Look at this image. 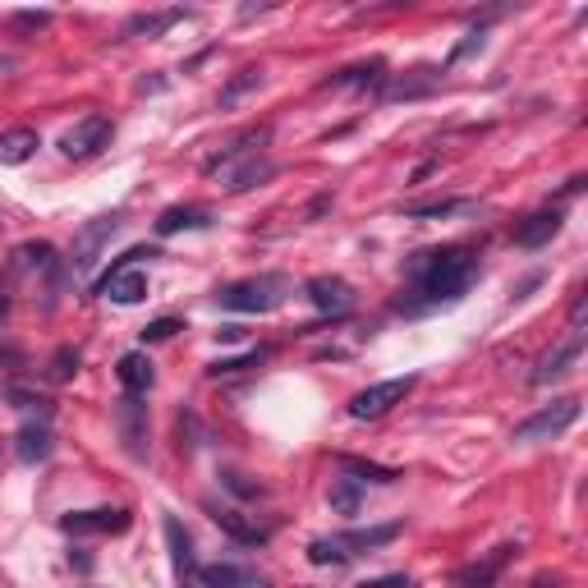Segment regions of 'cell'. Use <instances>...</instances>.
Wrapping results in <instances>:
<instances>
[{
  "instance_id": "cell-1",
  "label": "cell",
  "mask_w": 588,
  "mask_h": 588,
  "mask_svg": "<svg viewBox=\"0 0 588 588\" xmlns=\"http://www.w3.org/2000/svg\"><path fill=\"white\" fill-rule=\"evenodd\" d=\"M478 258L469 253L464 244H446V248H427V253H414L405 263V299L396 304L400 312H433V308H446V304H460L469 285L478 281Z\"/></svg>"
},
{
  "instance_id": "cell-2",
  "label": "cell",
  "mask_w": 588,
  "mask_h": 588,
  "mask_svg": "<svg viewBox=\"0 0 588 588\" xmlns=\"http://www.w3.org/2000/svg\"><path fill=\"white\" fill-rule=\"evenodd\" d=\"M267 139H271L267 129L244 133V139H240V143H230L221 156H212V162H207V175L226 170V189H230V193H244V189H253V184L271 180V175H277V162H267V156H263V143H267Z\"/></svg>"
},
{
  "instance_id": "cell-3",
  "label": "cell",
  "mask_w": 588,
  "mask_h": 588,
  "mask_svg": "<svg viewBox=\"0 0 588 588\" xmlns=\"http://www.w3.org/2000/svg\"><path fill=\"white\" fill-rule=\"evenodd\" d=\"M285 294H290V277H281V271H263V277L221 285L217 290V304L226 312H271V308L285 304Z\"/></svg>"
},
{
  "instance_id": "cell-4",
  "label": "cell",
  "mask_w": 588,
  "mask_h": 588,
  "mask_svg": "<svg viewBox=\"0 0 588 588\" xmlns=\"http://www.w3.org/2000/svg\"><path fill=\"white\" fill-rule=\"evenodd\" d=\"M405 524H378V528H349V534H336V538H318L308 542V561L312 565H345L349 557L359 552H372V547H386L391 538H400Z\"/></svg>"
},
{
  "instance_id": "cell-5",
  "label": "cell",
  "mask_w": 588,
  "mask_h": 588,
  "mask_svg": "<svg viewBox=\"0 0 588 588\" xmlns=\"http://www.w3.org/2000/svg\"><path fill=\"white\" fill-rule=\"evenodd\" d=\"M575 423H579V400H575V396H561V400H552V405H542L538 414H528L524 423H515L511 442H520V446L557 442L561 433H571Z\"/></svg>"
},
{
  "instance_id": "cell-6",
  "label": "cell",
  "mask_w": 588,
  "mask_h": 588,
  "mask_svg": "<svg viewBox=\"0 0 588 588\" xmlns=\"http://www.w3.org/2000/svg\"><path fill=\"white\" fill-rule=\"evenodd\" d=\"M414 386H419L414 372H405V378H391V382H372V386L359 391L355 400H349V419H359V423L382 419V414H391V409H396Z\"/></svg>"
},
{
  "instance_id": "cell-7",
  "label": "cell",
  "mask_w": 588,
  "mask_h": 588,
  "mask_svg": "<svg viewBox=\"0 0 588 588\" xmlns=\"http://www.w3.org/2000/svg\"><path fill=\"white\" fill-rule=\"evenodd\" d=\"M133 258H152V248H133L125 253V263L111 267L106 281H97V294L111 304H143L148 299V271L133 267Z\"/></svg>"
},
{
  "instance_id": "cell-8",
  "label": "cell",
  "mask_w": 588,
  "mask_h": 588,
  "mask_svg": "<svg viewBox=\"0 0 588 588\" xmlns=\"http://www.w3.org/2000/svg\"><path fill=\"white\" fill-rule=\"evenodd\" d=\"M125 230V217L120 212H111V217H92L84 230L74 234V271H92L97 263H102V253H106V244L115 240V234Z\"/></svg>"
},
{
  "instance_id": "cell-9",
  "label": "cell",
  "mask_w": 588,
  "mask_h": 588,
  "mask_svg": "<svg viewBox=\"0 0 588 588\" xmlns=\"http://www.w3.org/2000/svg\"><path fill=\"white\" fill-rule=\"evenodd\" d=\"M111 133H115V125L106 120V115H84V120H74L65 129L61 152L69 156V162H92L97 152L111 148Z\"/></svg>"
},
{
  "instance_id": "cell-10",
  "label": "cell",
  "mask_w": 588,
  "mask_h": 588,
  "mask_svg": "<svg viewBox=\"0 0 588 588\" xmlns=\"http://www.w3.org/2000/svg\"><path fill=\"white\" fill-rule=\"evenodd\" d=\"M65 534L88 538V534H125L129 528V511L125 506H97V511H69L61 520Z\"/></svg>"
},
{
  "instance_id": "cell-11",
  "label": "cell",
  "mask_w": 588,
  "mask_h": 588,
  "mask_svg": "<svg viewBox=\"0 0 588 588\" xmlns=\"http://www.w3.org/2000/svg\"><path fill=\"white\" fill-rule=\"evenodd\" d=\"M515 552H520V542H501L497 552H487L483 561H474V565H464V571H456V588H497L501 571L511 565Z\"/></svg>"
},
{
  "instance_id": "cell-12",
  "label": "cell",
  "mask_w": 588,
  "mask_h": 588,
  "mask_svg": "<svg viewBox=\"0 0 588 588\" xmlns=\"http://www.w3.org/2000/svg\"><path fill=\"white\" fill-rule=\"evenodd\" d=\"M561 226H565V212L561 207H542V212H534V217H524L515 226V244L520 248H542V244L557 240Z\"/></svg>"
},
{
  "instance_id": "cell-13",
  "label": "cell",
  "mask_w": 588,
  "mask_h": 588,
  "mask_svg": "<svg viewBox=\"0 0 588 588\" xmlns=\"http://www.w3.org/2000/svg\"><path fill=\"white\" fill-rule=\"evenodd\" d=\"M584 345H588V331H575V336L571 341H565V345H557L552 349V355H547L538 368H534V378H528V382H534V386H547V382H557V378H565V372H571L575 363H579V355H584Z\"/></svg>"
},
{
  "instance_id": "cell-14",
  "label": "cell",
  "mask_w": 588,
  "mask_h": 588,
  "mask_svg": "<svg viewBox=\"0 0 588 588\" xmlns=\"http://www.w3.org/2000/svg\"><path fill=\"white\" fill-rule=\"evenodd\" d=\"M304 294L312 299V308H318V312H336V318L355 308V290H349V281H341V277H312L304 285Z\"/></svg>"
},
{
  "instance_id": "cell-15",
  "label": "cell",
  "mask_w": 588,
  "mask_h": 588,
  "mask_svg": "<svg viewBox=\"0 0 588 588\" xmlns=\"http://www.w3.org/2000/svg\"><path fill=\"white\" fill-rule=\"evenodd\" d=\"M442 84V69H409V74H391L382 97L386 102H414V97H427Z\"/></svg>"
},
{
  "instance_id": "cell-16",
  "label": "cell",
  "mask_w": 588,
  "mask_h": 588,
  "mask_svg": "<svg viewBox=\"0 0 588 588\" xmlns=\"http://www.w3.org/2000/svg\"><path fill=\"white\" fill-rule=\"evenodd\" d=\"M115 378H120V386H125V396H148L152 391V382H156V368H152V359L143 355V349H129V355L120 359V368H115Z\"/></svg>"
},
{
  "instance_id": "cell-17",
  "label": "cell",
  "mask_w": 588,
  "mask_h": 588,
  "mask_svg": "<svg viewBox=\"0 0 588 588\" xmlns=\"http://www.w3.org/2000/svg\"><path fill=\"white\" fill-rule=\"evenodd\" d=\"M18 446V460H24V464H42L47 456H51V450H55V437H51V423L47 419H37V423H24V427H18V437H14Z\"/></svg>"
},
{
  "instance_id": "cell-18",
  "label": "cell",
  "mask_w": 588,
  "mask_h": 588,
  "mask_svg": "<svg viewBox=\"0 0 588 588\" xmlns=\"http://www.w3.org/2000/svg\"><path fill=\"white\" fill-rule=\"evenodd\" d=\"M207 511H212V520H217V528H226L234 542H244V547L267 542V528L253 524V520H244L240 511H234V506H207Z\"/></svg>"
},
{
  "instance_id": "cell-19",
  "label": "cell",
  "mask_w": 588,
  "mask_h": 588,
  "mask_svg": "<svg viewBox=\"0 0 588 588\" xmlns=\"http://www.w3.org/2000/svg\"><path fill=\"white\" fill-rule=\"evenodd\" d=\"M386 65L382 61H368V65H355V69H341L336 78H327L322 88H355V92H382L386 88Z\"/></svg>"
},
{
  "instance_id": "cell-20",
  "label": "cell",
  "mask_w": 588,
  "mask_h": 588,
  "mask_svg": "<svg viewBox=\"0 0 588 588\" xmlns=\"http://www.w3.org/2000/svg\"><path fill=\"white\" fill-rule=\"evenodd\" d=\"M37 148H42V139H37V129H28V125L5 129V133H0V166H24Z\"/></svg>"
},
{
  "instance_id": "cell-21",
  "label": "cell",
  "mask_w": 588,
  "mask_h": 588,
  "mask_svg": "<svg viewBox=\"0 0 588 588\" xmlns=\"http://www.w3.org/2000/svg\"><path fill=\"white\" fill-rule=\"evenodd\" d=\"M120 433H125L129 456H133V460H143V456H148V450H143V437H148V414H143V405L133 400V396L120 405Z\"/></svg>"
},
{
  "instance_id": "cell-22",
  "label": "cell",
  "mask_w": 588,
  "mask_h": 588,
  "mask_svg": "<svg viewBox=\"0 0 588 588\" xmlns=\"http://www.w3.org/2000/svg\"><path fill=\"white\" fill-rule=\"evenodd\" d=\"M212 226V212L207 207H166L162 217H156V234H180V230H203Z\"/></svg>"
},
{
  "instance_id": "cell-23",
  "label": "cell",
  "mask_w": 588,
  "mask_h": 588,
  "mask_svg": "<svg viewBox=\"0 0 588 588\" xmlns=\"http://www.w3.org/2000/svg\"><path fill=\"white\" fill-rule=\"evenodd\" d=\"M193 10H156V14H133L129 24H125V37H162L166 28L175 24H184Z\"/></svg>"
},
{
  "instance_id": "cell-24",
  "label": "cell",
  "mask_w": 588,
  "mask_h": 588,
  "mask_svg": "<svg viewBox=\"0 0 588 588\" xmlns=\"http://www.w3.org/2000/svg\"><path fill=\"white\" fill-rule=\"evenodd\" d=\"M166 542H170V561H175V575L184 579V575L193 571V538L184 534V524L175 520V515L166 520Z\"/></svg>"
},
{
  "instance_id": "cell-25",
  "label": "cell",
  "mask_w": 588,
  "mask_h": 588,
  "mask_svg": "<svg viewBox=\"0 0 588 588\" xmlns=\"http://www.w3.org/2000/svg\"><path fill=\"white\" fill-rule=\"evenodd\" d=\"M341 474L355 478V483H396L400 469H386V464H372V460H355V456H341Z\"/></svg>"
},
{
  "instance_id": "cell-26",
  "label": "cell",
  "mask_w": 588,
  "mask_h": 588,
  "mask_svg": "<svg viewBox=\"0 0 588 588\" xmlns=\"http://www.w3.org/2000/svg\"><path fill=\"white\" fill-rule=\"evenodd\" d=\"M327 501H331V511L336 515H359V501H363V493H359V483L355 478H331V493H327Z\"/></svg>"
},
{
  "instance_id": "cell-27",
  "label": "cell",
  "mask_w": 588,
  "mask_h": 588,
  "mask_svg": "<svg viewBox=\"0 0 588 588\" xmlns=\"http://www.w3.org/2000/svg\"><path fill=\"white\" fill-rule=\"evenodd\" d=\"M267 84V74L263 69H240V74H234L230 78V84L221 88V111H230L234 102H240V97H248V92H258Z\"/></svg>"
},
{
  "instance_id": "cell-28",
  "label": "cell",
  "mask_w": 588,
  "mask_h": 588,
  "mask_svg": "<svg viewBox=\"0 0 588 588\" xmlns=\"http://www.w3.org/2000/svg\"><path fill=\"white\" fill-rule=\"evenodd\" d=\"M460 212H474V203H469V199H442V203H419V207H409V217H419V221H437V217H460Z\"/></svg>"
},
{
  "instance_id": "cell-29",
  "label": "cell",
  "mask_w": 588,
  "mask_h": 588,
  "mask_svg": "<svg viewBox=\"0 0 588 588\" xmlns=\"http://www.w3.org/2000/svg\"><path fill=\"white\" fill-rule=\"evenodd\" d=\"M199 579H203V588H234V579H240V565H230V561L203 565Z\"/></svg>"
},
{
  "instance_id": "cell-30",
  "label": "cell",
  "mask_w": 588,
  "mask_h": 588,
  "mask_svg": "<svg viewBox=\"0 0 588 588\" xmlns=\"http://www.w3.org/2000/svg\"><path fill=\"white\" fill-rule=\"evenodd\" d=\"M78 372V349H55V359H51V382H69Z\"/></svg>"
},
{
  "instance_id": "cell-31",
  "label": "cell",
  "mask_w": 588,
  "mask_h": 588,
  "mask_svg": "<svg viewBox=\"0 0 588 588\" xmlns=\"http://www.w3.org/2000/svg\"><path fill=\"white\" fill-rule=\"evenodd\" d=\"M175 331H184L180 322H175V318H156V322H148L143 327V345H156V341H170L175 336Z\"/></svg>"
},
{
  "instance_id": "cell-32",
  "label": "cell",
  "mask_w": 588,
  "mask_h": 588,
  "mask_svg": "<svg viewBox=\"0 0 588 588\" xmlns=\"http://www.w3.org/2000/svg\"><path fill=\"white\" fill-rule=\"evenodd\" d=\"M469 51H483V28H478V33H469V37H464V42H460L456 51H450V61L442 65V74H446L450 65H460V61H464V55H469Z\"/></svg>"
},
{
  "instance_id": "cell-33",
  "label": "cell",
  "mask_w": 588,
  "mask_h": 588,
  "mask_svg": "<svg viewBox=\"0 0 588 588\" xmlns=\"http://www.w3.org/2000/svg\"><path fill=\"white\" fill-rule=\"evenodd\" d=\"M248 363H263V349H248L244 359H226V363H212V372H217V378H221V372H240V368H248Z\"/></svg>"
},
{
  "instance_id": "cell-34",
  "label": "cell",
  "mask_w": 588,
  "mask_h": 588,
  "mask_svg": "<svg viewBox=\"0 0 588 588\" xmlns=\"http://www.w3.org/2000/svg\"><path fill=\"white\" fill-rule=\"evenodd\" d=\"M221 483L230 487V493H240V497H263V487L258 483H244V474H221Z\"/></svg>"
},
{
  "instance_id": "cell-35",
  "label": "cell",
  "mask_w": 588,
  "mask_h": 588,
  "mask_svg": "<svg viewBox=\"0 0 588 588\" xmlns=\"http://www.w3.org/2000/svg\"><path fill=\"white\" fill-rule=\"evenodd\" d=\"M14 24H18V28H47L51 14H47V10H24V14H14Z\"/></svg>"
},
{
  "instance_id": "cell-36",
  "label": "cell",
  "mask_w": 588,
  "mask_h": 588,
  "mask_svg": "<svg viewBox=\"0 0 588 588\" xmlns=\"http://www.w3.org/2000/svg\"><path fill=\"white\" fill-rule=\"evenodd\" d=\"M234 588H271L263 575H253V571H240V579H234Z\"/></svg>"
},
{
  "instance_id": "cell-37",
  "label": "cell",
  "mask_w": 588,
  "mask_h": 588,
  "mask_svg": "<svg viewBox=\"0 0 588 588\" xmlns=\"http://www.w3.org/2000/svg\"><path fill=\"white\" fill-rule=\"evenodd\" d=\"M363 588H414L405 575H391V579H372V584H363Z\"/></svg>"
},
{
  "instance_id": "cell-38",
  "label": "cell",
  "mask_w": 588,
  "mask_h": 588,
  "mask_svg": "<svg viewBox=\"0 0 588 588\" xmlns=\"http://www.w3.org/2000/svg\"><path fill=\"white\" fill-rule=\"evenodd\" d=\"M528 588H561V584H557L552 575H538V579H534V584H528Z\"/></svg>"
},
{
  "instance_id": "cell-39",
  "label": "cell",
  "mask_w": 588,
  "mask_h": 588,
  "mask_svg": "<svg viewBox=\"0 0 588 588\" xmlns=\"http://www.w3.org/2000/svg\"><path fill=\"white\" fill-rule=\"evenodd\" d=\"M5 308H10V304H5V294H0V318H5Z\"/></svg>"
},
{
  "instance_id": "cell-40",
  "label": "cell",
  "mask_w": 588,
  "mask_h": 588,
  "mask_svg": "<svg viewBox=\"0 0 588 588\" xmlns=\"http://www.w3.org/2000/svg\"><path fill=\"white\" fill-rule=\"evenodd\" d=\"M184 588H189V584H184Z\"/></svg>"
}]
</instances>
